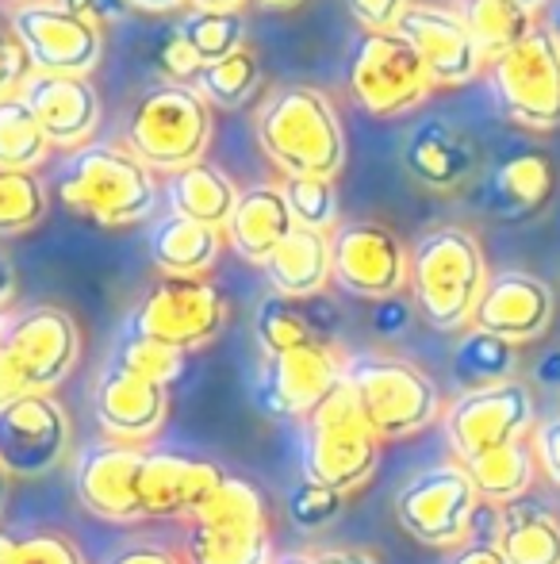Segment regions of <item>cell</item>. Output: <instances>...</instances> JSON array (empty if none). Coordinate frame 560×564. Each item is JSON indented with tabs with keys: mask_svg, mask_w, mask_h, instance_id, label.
Returning <instances> with one entry per match:
<instances>
[{
	"mask_svg": "<svg viewBox=\"0 0 560 564\" xmlns=\"http://www.w3.org/2000/svg\"><path fill=\"white\" fill-rule=\"evenodd\" d=\"M257 147L288 177L334 181L345 165V131L334 105L315 85H277L254 116Z\"/></svg>",
	"mask_w": 560,
	"mask_h": 564,
	"instance_id": "6da1fadb",
	"label": "cell"
},
{
	"mask_svg": "<svg viewBox=\"0 0 560 564\" xmlns=\"http://www.w3.org/2000/svg\"><path fill=\"white\" fill-rule=\"evenodd\" d=\"M54 196L89 224L131 227L157 208V173H150L120 142L92 139L62 158Z\"/></svg>",
	"mask_w": 560,
	"mask_h": 564,
	"instance_id": "7a4b0ae2",
	"label": "cell"
},
{
	"mask_svg": "<svg viewBox=\"0 0 560 564\" xmlns=\"http://www.w3.org/2000/svg\"><path fill=\"white\" fill-rule=\"evenodd\" d=\"M487 261L480 238L464 227H433L411 246V300L433 330L472 327L487 289Z\"/></svg>",
	"mask_w": 560,
	"mask_h": 564,
	"instance_id": "3957f363",
	"label": "cell"
},
{
	"mask_svg": "<svg viewBox=\"0 0 560 564\" xmlns=\"http://www.w3.org/2000/svg\"><path fill=\"white\" fill-rule=\"evenodd\" d=\"M211 134H216V116L193 85H150L123 116V147L150 173L165 177L204 162Z\"/></svg>",
	"mask_w": 560,
	"mask_h": 564,
	"instance_id": "277c9868",
	"label": "cell"
},
{
	"mask_svg": "<svg viewBox=\"0 0 560 564\" xmlns=\"http://www.w3.org/2000/svg\"><path fill=\"white\" fill-rule=\"evenodd\" d=\"M345 384L358 395L361 419L381 442L415 438L446 415L441 392L407 357L361 354L345 357Z\"/></svg>",
	"mask_w": 560,
	"mask_h": 564,
	"instance_id": "5b68a950",
	"label": "cell"
},
{
	"mask_svg": "<svg viewBox=\"0 0 560 564\" xmlns=\"http://www.w3.org/2000/svg\"><path fill=\"white\" fill-rule=\"evenodd\" d=\"M81 357V327L66 307L39 304L8 319L0 338V408L20 395L54 392Z\"/></svg>",
	"mask_w": 560,
	"mask_h": 564,
	"instance_id": "8992f818",
	"label": "cell"
},
{
	"mask_svg": "<svg viewBox=\"0 0 560 564\" xmlns=\"http://www.w3.org/2000/svg\"><path fill=\"white\" fill-rule=\"evenodd\" d=\"M185 564H273L265 496L250 480L227 476L219 491L188 519Z\"/></svg>",
	"mask_w": 560,
	"mask_h": 564,
	"instance_id": "52a82bcc",
	"label": "cell"
},
{
	"mask_svg": "<svg viewBox=\"0 0 560 564\" xmlns=\"http://www.w3.org/2000/svg\"><path fill=\"white\" fill-rule=\"evenodd\" d=\"M304 465L311 480L342 496L365 488L381 465V438L361 419L358 395L345 380L307 415Z\"/></svg>",
	"mask_w": 560,
	"mask_h": 564,
	"instance_id": "ba28073f",
	"label": "cell"
},
{
	"mask_svg": "<svg viewBox=\"0 0 560 564\" xmlns=\"http://www.w3.org/2000/svg\"><path fill=\"white\" fill-rule=\"evenodd\" d=\"M495 105L510 123L526 131L560 127V39L549 23H538L523 43L487 62Z\"/></svg>",
	"mask_w": 560,
	"mask_h": 564,
	"instance_id": "9c48e42d",
	"label": "cell"
},
{
	"mask_svg": "<svg viewBox=\"0 0 560 564\" xmlns=\"http://www.w3.org/2000/svg\"><path fill=\"white\" fill-rule=\"evenodd\" d=\"M345 85H350V97L358 100V108H365V116L373 119L415 112L433 93L419 54L396 31H361V39L350 51Z\"/></svg>",
	"mask_w": 560,
	"mask_h": 564,
	"instance_id": "30bf717a",
	"label": "cell"
},
{
	"mask_svg": "<svg viewBox=\"0 0 560 564\" xmlns=\"http://www.w3.org/2000/svg\"><path fill=\"white\" fill-rule=\"evenodd\" d=\"M227 327V300L208 276H162L128 315L123 335L154 338L165 346L204 349Z\"/></svg>",
	"mask_w": 560,
	"mask_h": 564,
	"instance_id": "8fae6325",
	"label": "cell"
},
{
	"mask_svg": "<svg viewBox=\"0 0 560 564\" xmlns=\"http://www.w3.org/2000/svg\"><path fill=\"white\" fill-rule=\"evenodd\" d=\"M480 507L484 503L461 460L422 468L396 491V522L415 542L433 550H453L469 542Z\"/></svg>",
	"mask_w": 560,
	"mask_h": 564,
	"instance_id": "7c38bea8",
	"label": "cell"
},
{
	"mask_svg": "<svg viewBox=\"0 0 560 564\" xmlns=\"http://www.w3.org/2000/svg\"><path fill=\"white\" fill-rule=\"evenodd\" d=\"M330 276L358 300H392L407 289L411 250L392 227L376 219H350L330 235Z\"/></svg>",
	"mask_w": 560,
	"mask_h": 564,
	"instance_id": "4fadbf2b",
	"label": "cell"
},
{
	"mask_svg": "<svg viewBox=\"0 0 560 564\" xmlns=\"http://www.w3.org/2000/svg\"><path fill=\"white\" fill-rule=\"evenodd\" d=\"M534 426H538V419H534V392L523 380L472 388V392H461L446 408V434L461 465L480 457V453L530 438Z\"/></svg>",
	"mask_w": 560,
	"mask_h": 564,
	"instance_id": "5bb4252c",
	"label": "cell"
},
{
	"mask_svg": "<svg viewBox=\"0 0 560 564\" xmlns=\"http://www.w3.org/2000/svg\"><path fill=\"white\" fill-rule=\"evenodd\" d=\"M15 39L23 43L35 74L58 77H92V69L105 58V31L77 20L74 12L58 8L54 0L15 8L8 15Z\"/></svg>",
	"mask_w": 560,
	"mask_h": 564,
	"instance_id": "9a60e30c",
	"label": "cell"
},
{
	"mask_svg": "<svg viewBox=\"0 0 560 564\" xmlns=\"http://www.w3.org/2000/svg\"><path fill=\"white\" fill-rule=\"evenodd\" d=\"M74 426L51 392L20 395L0 408V465L8 476L39 480L69 457Z\"/></svg>",
	"mask_w": 560,
	"mask_h": 564,
	"instance_id": "2e32d148",
	"label": "cell"
},
{
	"mask_svg": "<svg viewBox=\"0 0 560 564\" xmlns=\"http://www.w3.org/2000/svg\"><path fill=\"white\" fill-rule=\"evenodd\" d=\"M396 35H404L411 43V51L419 54L433 89H461V85L476 82L487 66L484 54L472 43L464 20L457 15V8L415 4L411 0L407 12L399 15Z\"/></svg>",
	"mask_w": 560,
	"mask_h": 564,
	"instance_id": "e0dca14e",
	"label": "cell"
},
{
	"mask_svg": "<svg viewBox=\"0 0 560 564\" xmlns=\"http://www.w3.org/2000/svg\"><path fill=\"white\" fill-rule=\"evenodd\" d=\"M345 380V357L334 346H299L265 357L257 400L270 415L307 419Z\"/></svg>",
	"mask_w": 560,
	"mask_h": 564,
	"instance_id": "ac0fdd59",
	"label": "cell"
},
{
	"mask_svg": "<svg viewBox=\"0 0 560 564\" xmlns=\"http://www.w3.org/2000/svg\"><path fill=\"white\" fill-rule=\"evenodd\" d=\"M557 162L538 147H515L487 165L476 200L495 224H530L553 204Z\"/></svg>",
	"mask_w": 560,
	"mask_h": 564,
	"instance_id": "d6986e66",
	"label": "cell"
},
{
	"mask_svg": "<svg viewBox=\"0 0 560 564\" xmlns=\"http://www.w3.org/2000/svg\"><path fill=\"white\" fill-rule=\"evenodd\" d=\"M553 315L557 296L541 276L526 273V269H503V273L487 276L472 327L510 341V346H526V341H538L546 335Z\"/></svg>",
	"mask_w": 560,
	"mask_h": 564,
	"instance_id": "ffe728a7",
	"label": "cell"
},
{
	"mask_svg": "<svg viewBox=\"0 0 560 564\" xmlns=\"http://www.w3.org/2000/svg\"><path fill=\"white\" fill-rule=\"evenodd\" d=\"M146 449L128 442H100L74 460V488L89 514L108 522H139V476Z\"/></svg>",
	"mask_w": 560,
	"mask_h": 564,
	"instance_id": "44dd1931",
	"label": "cell"
},
{
	"mask_svg": "<svg viewBox=\"0 0 560 564\" xmlns=\"http://www.w3.org/2000/svg\"><path fill=\"white\" fill-rule=\"evenodd\" d=\"M399 162H404L407 177L430 193H457L480 170L476 142L446 116L415 119L399 147Z\"/></svg>",
	"mask_w": 560,
	"mask_h": 564,
	"instance_id": "7402d4cb",
	"label": "cell"
},
{
	"mask_svg": "<svg viewBox=\"0 0 560 564\" xmlns=\"http://www.w3.org/2000/svg\"><path fill=\"white\" fill-rule=\"evenodd\" d=\"M227 473L216 460L180 457V453H146L139 476L142 519H193L219 491Z\"/></svg>",
	"mask_w": 560,
	"mask_h": 564,
	"instance_id": "603a6c76",
	"label": "cell"
},
{
	"mask_svg": "<svg viewBox=\"0 0 560 564\" xmlns=\"http://www.w3.org/2000/svg\"><path fill=\"white\" fill-rule=\"evenodd\" d=\"M28 108L35 112L39 127L46 131L51 147L77 150L92 142L105 116L100 93L92 77H58V74H31L28 85L20 89Z\"/></svg>",
	"mask_w": 560,
	"mask_h": 564,
	"instance_id": "cb8c5ba5",
	"label": "cell"
},
{
	"mask_svg": "<svg viewBox=\"0 0 560 564\" xmlns=\"http://www.w3.org/2000/svg\"><path fill=\"white\" fill-rule=\"evenodd\" d=\"M92 408H97V423L108 438L139 446L162 431L165 415H169V388L142 380L120 365H108L92 388Z\"/></svg>",
	"mask_w": 560,
	"mask_h": 564,
	"instance_id": "d4e9b609",
	"label": "cell"
},
{
	"mask_svg": "<svg viewBox=\"0 0 560 564\" xmlns=\"http://www.w3.org/2000/svg\"><path fill=\"white\" fill-rule=\"evenodd\" d=\"M334 327L338 312L322 304V296L288 300L270 292L254 312V338L265 357L288 354L299 346H334Z\"/></svg>",
	"mask_w": 560,
	"mask_h": 564,
	"instance_id": "484cf974",
	"label": "cell"
},
{
	"mask_svg": "<svg viewBox=\"0 0 560 564\" xmlns=\"http://www.w3.org/2000/svg\"><path fill=\"white\" fill-rule=\"evenodd\" d=\"M292 230H296V219H292L281 185H250L239 193V204H234L231 219H227L223 238L239 258L265 265L270 253Z\"/></svg>",
	"mask_w": 560,
	"mask_h": 564,
	"instance_id": "4316f807",
	"label": "cell"
},
{
	"mask_svg": "<svg viewBox=\"0 0 560 564\" xmlns=\"http://www.w3.org/2000/svg\"><path fill=\"white\" fill-rule=\"evenodd\" d=\"M223 246H227L223 230L204 227L185 216H173V212L154 219L146 238L150 265L162 276H208L216 269Z\"/></svg>",
	"mask_w": 560,
	"mask_h": 564,
	"instance_id": "83f0119b",
	"label": "cell"
},
{
	"mask_svg": "<svg viewBox=\"0 0 560 564\" xmlns=\"http://www.w3.org/2000/svg\"><path fill=\"white\" fill-rule=\"evenodd\" d=\"M262 269L277 296H288V300L322 296L327 284L334 281V276H330V235L296 227L277 250L270 253V261H265Z\"/></svg>",
	"mask_w": 560,
	"mask_h": 564,
	"instance_id": "f1b7e54d",
	"label": "cell"
},
{
	"mask_svg": "<svg viewBox=\"0 0 560 564\" xmlns=\"http://www.w3.org/2000/svg\"><path fill=\"white\" fill-rule=\"evenodd\" d=\"M495 545L510 564H560V519L546 503L523 496L499 507Z\"/></svg>",
	"mask_w": 560,
	"mask_h": 564,
	"instance_id": "f546056e",
	"label": "cell"
},
{
	"mask_svg": "<svg viewBox=\"0 0 560 564\" xmlns=\"http://www.w3.org/2000/svg\"><path fill=\"white\" fill-rule=\"evenodd\" d=\"M165 200H169L173 216H185L204 227L223 230L234 204H239V188H234V181L219 165L196 162L188 170L173 173L169 185H165Z\"/></svg>",
	"mask_w": 560,
	"mask_h": 564,
	"instance_id": "4dcf8cb0",
	"label": "cell"
},
{
	"mask_svg": "<svg viewBox=\"0 0 560 564\" xmlns=\"http://www.w3.org/2000/svg\"><path fill=\"white\" fill-rule=\"evenodd\" d=\"M464 473H469L480 503H487V507L515 503V499H523L526 491L534 488V476H538L534 442L518 438V442H510V446L480 453V457L464 460Z\"/></svg>",
	"mask_w": 560,
	"mask_h": 564,
	"instance_id": "1f68e13d",
	"label": "cell"
},
{
	"mask_svg": "<svg viewBox=\"0 0 560 564\" xmlns=\"http://www.w3.org/2000/svg\"><path fill=\"white\" fill-rule=\"evenodd\" d=\"M457 15L464 20L484 62H495L538 28V12H530L523 0H461Z\"/></svg>",
	"mask_w": 560,
	"mask_h": 564,
	"instance_id": "d6a6232c",
	"label": "cell"
},
{
	"mask_svg": "<svg viewBox=\"0 0 560 564\" xmlns=\"http://www.w3.org/2000/svg\"><path fill=\"white\" fill-rule=\"evenodd\" d=\"M515 369H518V346L487 335V330L469 327L453 349V377L464 384V392L515 380Z\"/></svg>",
	"mask_w": 560,
	"mask_h": 564,
	"instance_id": "836d02e7",
	"label": "cell"
},
{
	"mask_svg": "<svg viewBox=\"0 0 560 564\" xmlns=\"http://www.w3.org/2000/svg\"><path fill=\"white\" fill-rule=\"evenodd\" d=\"M51 150V139H46V131L39 127L35 112L20 93L0 100V170L39 173Z\"/></svg>",
	"mask_w": 560,
	"mask_h": 564,
	"instance_id": "e575fe53",
	"label": "cell"
},
{
	"mask_svg": "<svg viewBox=\"0 0 560 564\" xmlns=\"http://www.w3.org/2000/svg\"><path fill=\"white\" fill-rule=\"evenodd\" d=\"M257 85H262V62H257V54L250 51V46H242L231 58L204 66L193 89L200 93L211 108H239L242 100L254 97Z\"/></svg>",
	"mask_w": 560,
	"mask_h": 564,
	"instance_id": "d590c367",
	"label": "cell"
},
{
	"mask_svg": "<svg viewBox=\"0 0 560 564\" xmlns=\"http://www.w3.org/2000/svg\"><path fill=\"white\" fill-rule=\"evenodd\" d=\"M180 35L188 39V46L196 51V58L204 66L211 62L231 58L234 51H242L246 43V23H242V12H204V8H188L180 15Z\"/></svg>",
	"mask_w": 560,
	"mask_h": 564,
	"instance_id": "8d00e7d4",
	"label": "cell"
},
{
	"mask_svg": "<svg viewBox=\"0 0 560 564\" xmlns=\"http://www.w3.org/2000/svg\"><path fill=\"white\" fill-rule=\"evenodd\" d=\"M46 193L43 177L28 170H0V238L28 235L46 216Z\"/></svg>",
	"mask_w": 560,
	"mask_h": 564,
	"instance_id": "74e56055",
	"label": "cell"
},
{
	"mask_svg": "<svg viewBox=\"0 0 560 564\" xmlns=\"http://www.w3.org/2000/svg\"><path fill=\"white\" fill-rule=\"evenodd\" d=\"M281 193L292 208L296 227L334 235L342 227V208H338V188L327 177H288L281 181Z\"/></svg>",
	"mask_w": 560,
	"mask_h": 564,
	"instance_id": "f35d334b",
	"label": "cell"
},
{
	"mask_svg": "<svg viewBox=\"0 0 560 564\" xmlns=\"http://www.w3.org/2000/svg\"><path fill=\"white\" fill-rule=\"evenodd\" d=\"M112 365L135 372V377H142V380H154V384L169 388V384H177L180 372H185V354L173 349V346H165V341L123 335L120 346H116V354H112Z\"/></svg>",
	"mask_w": 560,
	"mask_h": 564,
	"instance_id": "ab89813d",
	"label": "cell"
},
{
	"mask_svg": "<svg viewBox=\"0 0 560 564\" xmlns=\"http://www.w3.org/2000/svg\"><path fill=\"white\" fill-rule=\"evenodd\" d=\"M150 66H154L157 82H169V85H196L200 77L204 62L196 58V51L188 46V39L180 35L177 23H162V28L150 35Z\"/></svg>",
	"mask_w": 560,
	"mask_h": 564,
	"instance_id": "60d3db41",
	"label": "cell"
},
{
	"mask_svg": "<svg viewBox=\"0 0 560 564\" xmlns=\"http://www.w3.org/2000/svg\"><path fill=\"white\" fill-rule=\"evenodd\" d=\"M342 507H345L342 491L327 488V484L311 480V476L296 480L288 488V496H284V511H288V522L296 530H322V527H330V522L342 514Z\"/></svg>",
	"mask_w": 560,
	"mask_h": 564,
	"instance_id": "b9f144b4",
	"label": "cell"
},
{
	"mask_svg": "<svg viewBox=\"0 0 560 564\" xmlns=\"http://www.w3.org/2000/svg\"><path fill=\"white\" fill-rule=\"evenodd\" d=\"M8 564H89L66 534L39 530V534L15 538V553Z\"/></svg>",
	"mask_w": 560,
	"mask_h": 564,
	"instance_id": "7bdbcfd3",
	"label": "cell"
},
{
	"mask_svg": "<svg viewBox=\"0 0 560 564\" xmlns=\"http://www.w3.org/2000/svg\"><path fill=\"white\" fill-rule=\"evenodd\" d=\"M31 74H35V69H31V58L20 39H15L12 23L0 20V100L15 97V93L28 85Z\"/></svg>",
	"mask_w": 560,
	"mask_h": 564,
	"instance_id": "ee69618b",
	"label": "cell"
},
{
	"mask_svg": "<svg viewBox=\"0 0 560 564\" xmlns=\"http://www.w3.org/2000/svg\"><path fill=\"white\" fill-rule=\"evenodd\" d=\"M411 0H345L350 15L361 23L365 31H396L399 15L407 12Z\"/></svg>",
	"mask_w": 560,
	"mask_h": 564,
	"instance_id": "f6af8a7d",
	"label": "cell"
},
{
	"mask_svg": "<svg viewBox=\"0 0 560 564\" xmlns=\"http://www.w3.org/2000/svg\"><path fill=\"white\" fill-rule=\"evenodd\" d=\"M54 4L74 12L77 20L92 23V28H100V31H105L108 23H120L123 15L131 12V0H54Z\"/></svg>",
	"mask_w": 560,
	"mask_h": 564,
	"instance_id": "bcb514c9",
	"label": "cell"
},
{
	"mask_svg": "<svg viewBox=\"0 0 560 564\" xmlns=\"http://www.w3.org/2000/svg\"><path fill=\"white\" fill-rule=\"evenodd\" d=\"M530 442H534V457H538V468L560 488V415L534 426Z\"/></svg>",
	"mask_w": 560,
	"mask_h": 564,
	"instance_id": "7dc6e473",
	"label": "cell"
},
{
	"mask_svg": "<svg viewBox=\"0 0 560 564\" xmlns=\"http://www.w3.org/2000/svg\"><path fill=\"white\" fill-rule=\"evenodd\" d=\"M273 564H376L365 550H292Z\"/></svg>",
	"mask_w": 560,
	"mask_h": 564,
	"instance_id": "c3c4849f",
	"label": "cell"
},
{
	"mask_svg": "<svg viewBox=\"0 0 560 564\" xmlns=\"http://www.w3.org/2000/svg\"><path fill=\"white\" fill-rule=\"evenodd\" d=\"M108 564H185V557H180V553H173L169 545L139 542V545H128V550L112 553Z\"/></svg>",
	"mask_w": 560,
	"mask_h": 564,
	"instance_id": "681fc988",
	"label": "cell"
},
{
	"mask_svg": "<svg viewBox=\"0 0 560 564\" xmlns=\"http://www.w3.org/2000/svg\"><path fill=\"white\" fill-rule=\"evenodd\" d=\"M407 323H411V307H407L399 296L381 300V304H376V312H373V330H376V335H388V338L404 335Z\"/></svg>",
	"mask_w": 560,
	"mask_h": 564,
	"instance_id": "f907efd6",
	"label": "cell"
},
{
	"mask_svg": "<svg viewBox=\"0 0 560 564\" xmlns=\"http://www.w3.org/2000/svg\"><path fill=\"white\" fill-rule=\"evenodd\" d=\"M449 564H510L495 542H464Z\"/></svg>",
	"mask_w": 560,
	"mask_h": 564,
	"instance_id": "816d5d0a",
	"label": "cell"
},
{
	"mask_svg": "<svg viewBox=\"0 0 560 564\" xmlns=\"http://www.w3.org/2000/svg\"><path fill=\"white\" fill-rule=\"evenodd\" d=\"M534 384L549 388V392H560V349H549V354L538 357V365H534Z\"/></svg>",
	"mask_w": 560,
	"mask_h": 564,
	"instance_id": "f5cc1de1",
	"label": "cell"
},
{
	"mask_svg": "<svg viewBox=\"0 0 560 564\" xmlns=\"http://www.w3.org/2000/svg\"><path fill=\"white\" fill-rule=\"evenodd\" d=\"M15 292H20V281H15V265H12V258H8L4 246H0V315H4V307L15 300Z\"/></svg>",
	"mask_w": 560,
	"mask_h": 564,
	"instance_id": "db71d44e",
	"label": "cell"
},
{
	"mask_svg": "<svg viewBox=\"0 0 560 564\" xmlns=\"http://www.w3.org/2000/svg\"><path fill=\"white\" fill-rule=\"evenodd\" d=\"M188 0H131V8L139 12H150V15H169V12H180Z\"/></svg>",
	"mask_w": 560,
	"mask_h": 564,
	"instance_id": "11a10c76",
	"label": "cell"
},
{
	"mask_svg": "<svg viewBox=\"0 0 560 564\" xmlns=\"http://www.w3.org/2000/svg\"><path fill=\"white\" fill-rule=\"evenodd\" d=\"M250 0H188V8H204V12H242Z\"/></svg>",
	"mask_w": 560,
	"mask_h": 564,
	"instance_id": "9f6ffc18",
	"label": "cell"
},
{
	"mask_svg": "<svg viewBox=\"0 0 560 564\" xmlns=\"http://www.w3.org/2000/svg\"><path fill=\"white\" fill-rule=\"evenodd\" d=\"M12 553H15V538H12V534H4V530H0V564H8V561H12Z\"/></svg>",
	"mask_w": 560,
	"mask_h": 564,
	"instance_id": "6f0895ef",
	"label": "cell"
},
{
	"mask_svg": "<svg viewBox=\"0 0 560 564\" xmlns=\"http://www.w3.org/2000/svg\"><path fill=\"white\" fill-rule=\"evenodd\" d=\"M254 4L273 8V12H281V8H296V4H304V0H254Z\"/></svg>",
	"mask_w": 560,
	"mask_h": 564,
	"instance_id": "680465c9",
	"label": "cell"
},
{
	"mask_svg": "<svg viewBox=\"0 0 560 564\" xmlns=\"http://www.w3.org/2000/svg\"><path fill=\"white\" fill-rule=\"evenodd\" d=\"M8 480H12V476H8V468L0 465V514H4V503H8Z\"/></svg>",
	"mask_w": 560,
	"mask_h": 564,
	"instance_id": "91938a15",
	"label": "cell"
},
{
	"mask_svg": "<svg viewBox=\"0 0 560 564\" xmlns=\"http://www.w3.org/2000/svg\"><path fill=\"white\" fill-rule=\"evenodd\" d=\"M0 4H12V12H15V8H28V4H39V0H0Z\"/></svg>",
	"mask_w": 560,
	"mask_h": 564,
	"instance_id": "94428289",
	"label": "cell"
},
{
	"mask_svg": "<svg viewBox=\"0 0 560 564\" xmlns=\"http://www.w3.org/2000/svg\"><path fill=\"white\" fill-rule=\"evenodd\" d=\"M526 8H530V12H541V8H546V0H523Z\"/></svg>",
	"mask_w": 560,
	"mask_h": 564,
	"instance_id": "6125c7cd",
	"label": "cell"
},
{
	"mask_svg": "<svg viewBox=\"0 0 560 564\" xmlns=\"http://www.w3.org/2000/svg\"><path fill=\"white\" fill-rule=\"evenodd\" d=\"M4 330H8V315H0V338H4Z\"/></svg>",
	"mask_w": 560,
	"mask_h": 564,
	"instance_id": "be15d7a7",
	"label": "cell"
},
{
	"mask_svg": "<svg viewBox=\"0 0 560 564\" xmlns=\"http://www.w3.org/2000/svg\"><path fill=\"white\" fill-rule=\"evenodd\" d=\"M549 28H553V31H557V39H560V12H557V20L549 23Z\"/></svg>",
	"mask_w": 560,
	"mask_h": 564,
	"instance_id": "e7e4bbea",
	"label": "cell"
}]
</instances>
